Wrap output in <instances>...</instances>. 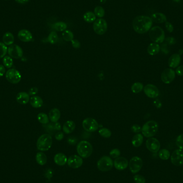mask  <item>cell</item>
<instances>
[{"label": "cell", "mask_w": 183, "mask_h": 183, "mask_svg": "<svg viewBox=\"0 0 183 183\" xmlns=\"http://www.w3.org/2000/svg\"><path fill=\"white\" fill-rule=\"evenodd\" d=\"M153 21L150 17L139 16L134 18L133 21V28L136 33H145L152 28Z\"/></svg>", "instance_id": "1"}, {"label": "cell", "mask_w": 183, "mask_h": 183, "mask_svg": "<svg viewBox=\"0 0 183 183\" xmlns=\"http://www.w3.org/2000/svg\"><path fill=\"white\" fill-rule=\"evenodd\" d=\"M77 151L79 156L86 159L89 157L93 152V147L91 143L86 140L81 141L77 146Z\"/></svg>", "instance_id": "2"}, {"label": "cell", "mask_w": 183, "mask_h": 183, "mask_svg": "<svg viewBox=\"0 0 183 183\" xmlns=\"http://www.w3.org/2000/svg\"><path fill=\"white\" fill-rule=\"evenodd\" d=\"M53 144V139L49 134H43L41 135L37 140L36 147L38 150L45 152L51 148Z\"/></svg>", "instance_id": "3"}, {"label": "cell", "mask_w": 183, "mask_h": 183, "mask_svg": "<svg viewBox=\"0 0 183 183\" xmlns=\"http://www.w3.org/2000/svg\"><path fill=\"white\" fill-rule=\"evenodd\" d=\"M158 124L154 121H148L143 125L141 129L142 133L146 138L154 136L158 131Z\"/></svg>", "instance_id": "4"}, {"label": "cell", "mask_w": 183, "mask_h": 183, "mask_svg": "<svg viewBox=\"0 0 183 183\" xmlns=\"http://www.w3.org/2000/svg\"><path fill=\"white\" fill-rule=\"evenodd\" d=\"M149 36L152 41L156 43H163L165 39V33L160 26H154L150 30Z\"/></svg>", "instance_id": "5"}, {"label": "cell", "mask_w": 183, "mask_h": 183, "mask_svg": "<svg viewBox=\"0 0 183 183\" xmlns=\"http://www.w3.org/2000/svg\"><path fill=\"white\" fill-rule=\"evenodd\" d=\"M114 165L112 159L108 156H103L97 162L98 170L102 172H107L112 169Z\"/></svg>", "instance_id": "6"}, {"label": "cell", "mask_w": 183, "mask_h": 183, "mask_svg": "<svg viewBox=\"0 0 183 183\" xmlns=\"http://www.w3.org/2000/svg\"><path fill=\"white\" fill-rule=\"evenodd\" d=\"M108 29L107 22L102 18H98L95 20L93 24L94 32L98 35L105 33Z\"/></svg>", "instance_id": "7"}, {"label": "cell", "mask_w": 183, "mask_h": 183, "mask_svg": "<svg viewBox=\"0 0 183 183\" xmlns=\"http://www.w3.org/2000/svg\"><path fill=\"white\" fill-rule=\"evenodd\" d=\"M83 127L87 132H93L98 130L99 127L98 123L93 118H86L83 121Z\"/></svg>", "instance_id": "8"}, {"label": "cell", "mask_w": 183, "mask_h": 183, "mask_svg": "<svg viewBox=\"0 0 183 183\" xmlns=\"http://www.w3.org/2000/svg\"><path fill=\"white\" fill-rule=\"evenodd\" d=\"M143 165L142 159L138 156H134L130 160L129 162V169L132 174H136L141 169Z\"/></svg>", "instance_id": "9"}, {"label": "cell", "mask_w": 183, "mask_h": 183, "mask_svg": "<svg viewBox=\"0 0 183 183\" xmlns=\"http://www.w3.org/2000/svg\"><path fill=\"white\" fill-rule=\"evenodd\" d=\"M5 77L9 83L14 84L19 83L22 79V76L20 72L15 69H11L8 70L5 74Z\"/></svg>", "instance_id": "10"}, {"label": "cell", "mask_w": 183, "mask_h": 183, "mask_svg": "<svg viewBox=\"0 0 183 183\" xmlns=\"http://www.w3.org/2000/svg\"><path fill=\"white\" fill-rule=\"evenodd\" d=\"M176 75L175 71L172 69H166L161 74V80L163 83L169 84L174 80Z\"/></svg>", "instance_id": "11"}, {"label": "cell", "mask_w": 183, "mask_h": 183, "mask_svg": "<svg viewBox=\"0 0 183 183\" xmlns=\"http://www.w3.org/2000/svg\"><path fill=\"white\" fill-rule=\"evenodd\" d=\"M8 53L9 56L12 58L18 59L22 57L23 51L21 47L17 45H11L8 48Z\"/></svg>", "instance_id": "12"}, {"label": "cell", "mask_w": 183, "mask_h": 183, "mask_svg": "<svg viewBox=\"0 0 183 183\" xmlns=\"http://www.w3.org/2000/svg\"><path fill=\"white\" fill-rule=\"evenodd\" d=\"M146 145L148 150L152 153H157L160 148V143L159 141L154 138H150L146 141Z\"/></svg>", "instance_id": "13"}, {"label": "cell", "mask_w": 183, "mask_h": 183, "mask_svg": "<svg viewBox=\"0 0 183 183\" xmlns=\"http://www.w3.org/2000/svg\"><path fill=\"white\" fill-rule=\"evenodd\" d=\"M171 161L174 165L180 166L183 164V150H177L172 153Z\"/></svg>", "instance_id": "14"}, {"label": "cell", "mask_w": 183, "mask_h": 183, "mask_svg": "<svg viewBox=\"0 0 183 183\" xmlns=\"http://www.w3.org/2000/svg\"><path fill=\"white\" fill-rule=\"evenodd\" d=\"M67 165L73 169H77L83 165V160L81 156L74 155L70 156L67 159Z\"/></svg>", "instance_id": "15"}, {"label": "cell", "mask_w": 183, "mask_h": 183, "mask_svg": "<svg viewBox=\"0 0 183 183\" xmlns=\"http://www.w3.org/2000/svg\"><path fill=\"white\" fill-rule=\"evenodd\" d=\"M145 94L150 98H156L159 96V91L157 87L152 84L146 85L143 88Z\"/></svg>", "instance_id": "16"}, {"label": "cell", "mask_w": 183, "mask_h": 183, "mask_svg": "<svg viewBox=\"0 0 183 183\" xmlns=\"http://www.w3.org/2000/svg\"><path fill=\"white\" fill-rule=\"evenodd\" d=\"M129 162L127 159L124 157H119L116 158L114 162V166L116 169L122 171L127 168Z\"/></svg>", "instance_id": "17"}, {"label": "cell", "mask_w": 183, "mask_h": 183, "mask_svg": "<svg viewBox=\"0 0 183 183\" xmlns=\"http://www.w3.org/2000/svg\"><path fill=\"white\" fill-rule=\"evenodd\" d=\"M18 37L20 40L24 43L29 42L32 40L33 36L31 33L27 29H22L18 33Z\"/></svg>", "instance_id": "18"}, {"label": "cell", "mask_w": 183, "mask_h": 183, "mask_svg": "<svg viewBox=\"0 0 183 183\" xmlns=\"http://www.w3.org/2000/svg\"><path fill=\"white\" fill-rule=\"evenodd\" d=\"M181 56L179 54H173L170 56L168 60L169 66L171 68H176L179 66L181 63Z\"/></svg>", "instance_id": "19"}, {"label": "cell", "mask_w": 183, "mask_h": 183, "mask_svg": "<svg viewBox=\"0 0 183 183\" xmlns=\"http://www.w3.org/2000/svg\"><path fill=\"white\" fill-rule=\"evenodd\" d=\"M54 161L57 165L63 166L67 163V157L63 153H57L54 156Z\"/></svg>", "instance_id": "20"}, {"label": "cell", "mask_w": 183, "mask_h": 183, "mask_svg": "<svg viewBox=\"0 0 183 183\" xmlns=\"http://www.w3.org/2000/svg\"><path fill=\"white\" fill-rule=\"evenodd\" d=\"M29 95L24 92L18 93L16 96V100L21 105H26L29 101Z\"/></svg>", "instance_id": "21"}, {"label": "cell", "mask_w": 183, "mask_h": 183, "mask_svg": "<svg viewBox=\"0 0 183 183\" xmlns=\"http://www.w3.org/2000/svg\"><path fill=\"white\" fill-rule=\"evenodd\" d=\"M76 128V124L72 121H67L63 126V131L66 134H70L74 131Z\"/></svg>", "instance_id": "22"}, {"label": "cell", "mask_w": 183, "mask_h": 183, "mask_svg": "<svg viewBox=\"0 0 183 183\" xmlns=\"http://www.w3.org/2000/svg\"><path fill=\"white\" fill-rule=\"evenodd\" d=\"M60 117V112L57 108H53L49 112V119L53 123H56L58 122Z\"/></svg>", "instance_id": "23"}, {"label": "cell", "mask_w": 183, "mask_h": 183, "mask_svg": "<svg viewBox=\"0 0 183 183\" xmlns=\"http://www.w3.org/2000/svg\"><path fill=\"white\" fill-rule=\"evenodd\" d=\"M152 21L156 23H163L167 22V17L164 14L157 12L153 14L151 16Z\"/></svg>", "instance_id": "24"}, {"label": "cell", "mask_w": 183, "mask_h": 183, "mask_svg": "<svg viewBox=\"0 0 183 183\" xmlns=\"http://www.w3.org/2000/svg\"><path fill=\"white\" fill-rule=\"evenodd\" d=\"M29 101H30L31 105L35 108L41 107L43 103V99L41 98L40 96H35V95L32 96L29 100Z\"/></svg>", "instance_id": "25"}, {"label": "cell", "mask_w": 183, "mask_h": 183, "mask_svg": "<svg viewBox=\"0 0 183 183\" xmlns=\"http://www.w3.org/2000/svg\"><path fill=\"white\" fill-rule=\"evenodd\" d=\"M160 50V46L156 43H150L147 48V52L150 55H155L158 54Z\"/></svg>", "instance_id": "26"}, {"label": "cell", "mask_w": 183, "mask_h": 183, "mask_svg": "<svg viewBox=\"0 0 183 183\" xmlns=\"http://www.w3.org/2000/svg\"><path fill=\"white\" fill-rule=\"evenodd\" d=\"M143 138L141 134L138 133L133 136L132 140V145L135 147H140L143 143Z\"/></svg>", "instance_id": "27"}, {"label": "cell", "mask_w": 183, "mask_h": 183, "mask_svg": "<svg viewBox=\"0 0 183 183\" xmlns=\"http://www.w3.org/2000/svg\"><path fill=\"white\" fill-rule=\"evenodd\" d=\"M3 41L5 45L11 46L14 42V36L10 32H7L3 35Z\"/></svg>", "instance_id": "28"}, {"label": "cell", "mask_w": 183, "mask_h": 183, "mask_svg": "<svg viewBox=\"0 0 183 183\" xmlns=\"http://www.w3.org/2000/svg\"><path fill=\"white\" fill-rule=\"evenodd\" d=\"M36 162L40 165H45L47 163V156L43 152L38 153L36 155Z\"/></svg>", "instance_id": "29"}, {"label": "cell", "mask_w": 183, "mask_h": 183, "mask_svg": "<svg viewBox=\"0 0 183 183\" xmlns=\"http://www.w3.org/2000/svg\"><path fill=\"white\" fill-rule=\"evenodd\" d=\"M83 18L86 22H94L96 20V16L94 13L91 11L86 12L83 16Z\"/></svg>", "instance_id": "30"}, {"label": "cell", "mask_w": 183, "mask_h": 183, "mask_svg": "<svg viewBox=\"0 0 183 183\" xmlns=\"http://www.w3.org/2000/svg\"><path fill=\"white\" fill-rule=\"evenodd\" d=\"M52 27L57 31H64L67 28V25L65 22H55V24L53 25Z\"/></svg>", "instance_id": "31"}, {"label": "cell", "mask_w": 183, "mask_h": 183, "mask_svg": "<svg viewBox=\"0 0 183 183\" xmlns=\"http://www.w3.org/2000/svg\"><path fill=\"white\" fill-rule=\"evenodd\" d=\"M143 85L142 83L136 82L134 83L131 86V91L134 93H139L143 91Z\"/></svg>", "instance_id": "32"}, {"label": "cell", "mask_w": 183, "mask_h": 183, "mask_svg": "<svg viewBox=\"0 0 183 183\" xmlns=\"http://www.w3.org/2000/svg\"><path fill=\"white\" fill-rule=\"evenodd\" d=\"M38 120L40 123L43 124H47L49 123V117L47 114L43 112H40L37 116Z\"/></svg>", "instance_id": "33"}, {"label": "cell", "mask_w": 183, "mask_h": 183, "mask_svg": "<svg viewBox=\"0 0 183 183\" xmlns=\"http://www.w3.org/2000/svg\"><path fill=\"white\" fill-rule=\"evenodd\" d=\"M58 40V36L56 32H51L48 37V41L51 44H55Z\"/></svg>", "instance_id": "34"}, {"label": "cell", "mask_w": 183, "mask_h": 183, "mask_svg": "<svg viewBox=\"0 0 183 183\" xmlns=\"http://www.w3.org/2000/svg\"><path fill=\"white\" fill-rule=\"evenodd\" d=\"M62 37L65 41H71L74 39V33L70 30H65L63 32Z\"/></svg>", "instance_id": "35"}, {"label": "cell", "mask_w": 183, "mask_h": 183, "mask_svg": "<svg viewBox=\"0 0 183 183\" xmlns=\"http://www.w3.org/2000/svg\"><path fill=\"white\" fill-rule=\"evenodd\" d=\"M159 156L162 160H167L170 157V153L168 150L163 149L159 152Z\"/></svg>", "instance_id": "36"}, {"label": "cell", "mask_w": 183, "mask_h": 183, "mask_svg": "<svg viewBox=\"0 0 183 183\" xmlns=\"http://www.w3.org/2000/svg\"><path fill=\"white\" fill-rule=\"evenodd\" d=\"M94 14L95 16L100 18H102L105 15V10L103 7L101 6H97L95 8L94 11Z\"/></svg>", "instance_id": "37"}, {"label": "cell", "mask_w": 183, "mask_h": 183, "mask_svg": "<svg viewBox=\"0 0 183 183\" xmlns=\"http://www.w3.org/2000/svg\"><path fill=\"white\" fill-rule=\"evenodd\" d=\"M98 133L100 136L105 138H109L112 136V132L107 128L101 129L98 130Z\"/></svg>", "instance_id": "38"}, {"label": "cell", "mask_w": 183, "mask_h": 183, "mask_svg": "<svg viewBox=\"0 0 183 183\" xmlns=\"http://www.w3.org/2000/svg\"><path fill=\"white\" fill-rule=\"evenodd\" d=\"M3 64L7 68H10L13 65V60L10 56H6L4 57L3 59Z\"/></svg>", "instance_id": "39"}, {"label": "cell", "mask_w": 183, "mask_h": 183, "mask_svg": "<svg viewBox=\"0 0 183 183\" xmlns=\"http://www.w3.org/2000/svg\"><path fill=\"white\" fill-rule=\"evenodd\" d=\"M8 52V48L4 43H0V58H3Z\"/></svg>", "instance_id": "40"}, {"label": "cell", "mask_w": 183, "mask_h": 183, "mask_svg": "<svg viewBox=\"0 0 183 183\" xmlns=\"http://www.w3.org/2000/svg\"><path fill=\"white\" fill-rule=\"evenodd\" d=\"M109 155L112 158L116 159L121 155V151L117 148H115L110 152Z\"/></svg>", "instance_id": "41"}, {"label": "cell", "mask_w": 183, "mask_h": 183, "mask_svg": "<svg viewBox=\"0 0 183 183\" xmlns=\"http://www.w3.org/2000/svg\"><path fill=\"white\" fill-rule=\"evenodd\" d=\"M176 143L179 149L183 150V134L179 135L177 138Z\"/></svg>", "instance_id": "42"}, {"label": "cell", "mask_w": 183, "mask_h": 183, "mask_svg": "<svg viewBox=\"0 0 183 183\" xmlns=\"http://www.w3.org/2000/svg\"><path fill=\"white\" fill-rule=\"evenodd\" d=\"M133 179L136 183H145L146 179L144 177L140 174H136L133 177Z\"/></svg>", "instance_id": "43"}, {"label": "cell", "mask_w": 183, "mask_h": 183, "mask_svg": "<svg viewBox=\"0 0 183 183\" xmlns=\"http://www.w3.org/2000/svg\"><path fill=\"white\" fill-rule=\"evenodd\" d=\"M54 175V170L51 169H47L44 172V176L46 178L48 179H50L53 177Z\"/></svg>", "instance_id": "44"}, {"label": "cell", "mask_w": 183, "mask_h": 183, "mask_svg": "<svg viewBox=\"0 0 183 183\" xmlns=\"http://www.w3.org/2000/svg\"><path fill=\"white\" fill-rule=\"evenodd\" d=\"M141 129L142 128H141L140 126L137 125V124H134V125H132L131 127V131L134 133H139V132H140L141 131Z\"/></svg>", "instance_id": "45"}, {"label": "cell", "mask_w": 183, "mask_h": 183, "mask_svg": "<svg viewBox=\"0 0 183 183\" xmlns=\"http://www.w3.org/2000/svg\"><path fill=\"white\" fill-rule=\"evenodd\" d=\"M72 45V47L76 48V49H78L81 47V43L78 40H76V39H73L71 41Z\"/></svg>", "instance_id": "46"}, {"label": "cell", "mask_w": 183, "mask_h": 183, "mask_svg": "<svg viewBox=\"0 0 183 183\" xmlns=\"http://www.w3.org/2000/svg\"><path fill=\"white\" fill-rule=\"evenodd\" d=\"M77 142V139L74 137V136H70L67 139V143L69 145H76Z\"/></svg>", "instance_id": "47"}, {"label": "cell", "mask_w": 183, "mask_h": 183, "mask_svg": "<svg viewBox=\"0 0 183 183\" xmlns=\"http://www.w3.org/2000/svg\"><path fill=\"white\" fill-rule=\"evenodd\" d=\"M38 92V89L37 87H32L29 90V95L31 96H34L36 94H37Z\"/></svg>", "instance_id": "48"}, {"label": "cell", "mask_w": 183, "mask_h": 183, "mask_svg": "<svg viewBox=\"0 0 183 183\" xmlns=\"http://www.w3.org/2000/svg\"><path fill=\"white\" fill-rule=\"evenodd\" d=\"M165 22V27L167 29V31L169 32H172L174 31V26L172 24L168 22Z\"/></svg>", "instance_id": "49"}, {"label": "cell", "mask_w": 183, "mask_h": 183, "mask_svg": "<svg viewBox=\"0 0 183 183\" xmlns=\"http://www.w3.org/2000/svg\"><path fill=\"white\" fill-rule=\"evenodd\" d=\"M55 139L57 140H62L64 138V134H63V132L59 131V132L56 133L55 136Z\"/></svg>", "instance_id": "50"}, {"label": "cell", "mask_w": 183, "mask_h": 183, "mask_svg": "<svg viewBox=\"0 0 183 183\" xmlns=\"http://www.w3.org/2000/svg\"><path fill=\"white\" fill-rule=\"evenodd\" d=\"M176 73L178 76H183V65L179 66L177 68L176 70Z\"/></svg>", "instance_id": "51"}, {"label": "cell", "mask_w": 183, "mask_h": 183, "mask_svg": "<svg viewBox=\"0 0 183 183\" xmlns=\"http://www.w3.org/2000/svg\"><path fill=\"white\" fill-rule=\"evenodd\" d=\"M166 41L169 43L170 45H173L176 43V40L172 37H168L167 38Z\"/></svg>", "instance_id": "52"}, {"label": "cell", "mask_w": 183, "mask_h": 183, "mask_svg": "<svg viewBox=\"0 0 183 183\" xmlns=\"http://www.w3.org/2000/svg\"><path fill=\"white\" fill-rule=\"evenodd\" d=\"M5 73V68L2 65H0V77H2Z\"/></svg>", "instance_id": "53"}, {"label": "cell", "mask_w": 183, "mask_h": 183, "mask_svg": "<svg viewBox=\"0 0 183 183\" xmlns=\"http://www.w3.org/2000/svg\"><path fill=\"white\" fill-rule=\"evenodd\" d=\"M54 123H55L54 124L55 129V130H57V131H60V129H61V125H60V124L58 123V122Z\"/></svg>", "instance_id": "54"}, {"label": "cell", "mask_w": 183, "mask_h": 183, "mask_svg": "<svg viewBox=\"0 0 183 183\" xmlns=\"http://www.w3.org/2000/svg\"><path fill=\"white\" fill-rule=\"evenodd\" d=\"M154 104L157 108H160L161 107V103L159 100H156L154 101Z\"/></svg>", "instance_id": "55"}, {"label": "cell", "mask_w": 183, "mask_h": 183, "mask_svg": "<svg viewBox=\"0 0 183 183\" xmlns=\"http://www.w3.org/2000/svg\"><path fill=\"white\" fill-rule=\"evenodd\" d=\"M17 2L20 4H25L29 2V0H15Z\"/></svg>", "instance_id": "56"}, {"label": "cell", "mask_w": 183, "mask_h": 183, "mask_svg": "<svg viewBox=\"0 0 183 183\" xmlns=\"http://www.w3.org/2000/svg\"><path fill=\"white\" fill-rule=\"evenodd\" d=\"M105 1H106V0H100V2L102 3H103L105 2Z\"/></svg>", "instance_id": "57"}, {"label": "cell", "mask_w": 183, "mask_h": 183, "mask_svg": "<svg viewBox=\"0 0 183 183\" xmlns=\"http://www.w3.org/2000/svg\"><path fill=\"white\" fill-rule=\"evenodd\" d=\"M5 1H7V0H5Z\"/></svg>", "instance_id": "58"}]
</instances>
